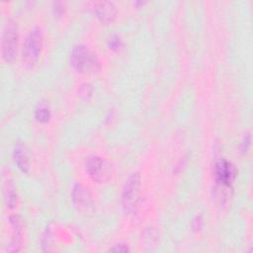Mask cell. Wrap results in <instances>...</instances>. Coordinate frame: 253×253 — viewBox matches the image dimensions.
<instances>
[{
  "label": "cell",
  "instance_id": "obj_3",
  "mask_svg": "<svg viewBox=\"0 0 253 253\" xmlns=\"http://www.w3.org/2000/svg\"><path fill=\"white\" fill-rule=\"evenodd\" d=\"M43 36L40 28H33L26 37L23 44L22 59L27 67H33L37 64L42 49Z\"/></svg>",
  "mask_w": 253,
  "mask_h": 253
},
{
  "label": "cell",
  "instance_id": "obj_18",
  "mask_svg": "<svg viewBox=\"0 0 253 253\" xmlns=\"http://www.w3.org/2000/svg\"><path fill=\"white\" fill-rule=\"evenodd\" d=\"M202 223H203V221H202V218H201V216H197L195 219H194V221H193V224H196L197 226H195V230H199L200 228H201V226H202Z\"/></svg>",
  "mask_w": 253,
  "mask_h": 253
},
{
  "label": "cell",
  "instance_id": "obj_5",
  "mask_svg": "<svg viewBox=\"0 0 253 253\" xmlns=\"http://www.w3.org/2000/svg\"><path fill=\"white\" fill-rule=\"evenodd\" d=\"M85 170L88 176L96 183H105L111 177L109 163L100 156H90L85 162Z\"/></svg>",
  "mask_w": 253,
  "mask_h": 253
},
{
  "label": "cell",
  "instance_id": "obj_15",
  "mask_svg": "<svg viewBox=\"0 0 253 253\" xmlns=\"http://www.w3.org/2000/svg\"><path fill=\"white\" fill-rule=\"evenodd\" d=\"M79 94L81 97H90L91 94H92V87L91 85L89 84H83L81 87H80V90H79Z\"/></svg>",
  "mask_w": 253,
  "mask_h": 253
},
{
  "label": "cell",
  "instance_id": "obj_2",
  "mask_svg": "<svg viewBox=\"0 0 253 253\" xmlns=\"http://www.w3.org/2000/svg\"><path fill=\"white\" fill-rule=\"evenodd\" d=\"M141 187V177L138 172H133L126 179L122 190V205L126 213L132 214L136 211Z\"/></svg>",
  "mask_w": 253,
  "mask_h": 253
},
{
  "label": "cell",
  "instance_id": "obj_1",
  "mask_svg": "<svg viewBox=\"0 0 253 253\" xmlns=\"http://www.w3.org/2000/svg\"><path fill=\"white\" fill-rule=\"evenodd\" d=\"M70 63L80 73H96L101 68L98 56L85 44H76L72 48Z\"/></svg>",
  "mask_w": 253,
  "mask_h": 253
},
{
  "label": "cell",
  "instance_id": "obj_13",
  "mask_svg": "<svg viewBox=\"0 0 253 253\" xmlns=\"http://www.w3.org/2000/svg\"><path fill=\"white\" fill-rule=\"evenodd\" d=\"M108 46L112 50H119L122 46V40L119 36L114 35L108 41Z\"/></svg>",
  "mask_w": 253,
  "mask_h": 253
},
{
  "label": "cell",
  "instance_id": "obj_11",
  "mask_svg": "<svg viewBox=\"0 0 253 253\" xmlns=\"http://www.w3.org/2000/svg\"><path fill=\"white\" fill-rule=\"evenodd\" d=\"M4 200L8 208L14 209L17 205V193L12 184L8 183L4 190Z\"/></svg>",
  "mask_w": 253,
  "mask_h": 253
},
{
  "label": "cell",
  "instance_id": "obj_4",
  "mask_svg": "<svg viewBox=\"0 0 253 253\" xmlns=\"http://www.w3.org/2000/svg\"><path fill=\"white\" fill-rule=\"evenodd\" d=\"M18 46V27L13 20L5 24L2 35V56L7 63L14 61Z\"/></svg>",
  "mask_w": 253,
  "mask_h": 253
},
{
  "label": "cell",
  "instance_id": "obj_17",
  "mask_svg": "<svg viewBox=\"0 0 253 253\" xmlns=\"http://www.w3.org/2000/svg\"><path fill=\"white\" fill-rule=\"evenodd\" d=\"M129 249L126 244H116L115 246L110 248V251H116V252H126Z\"/></svg>",
  "mask_w": 253,
  "mask_h": 253
},
{
  "label": "cell",
  "instance_id": "obj_6",
  "mask_svg": "<svg viewBox=\"0 0 253 253\" xmlns=\"http://www.w3.org/2000/svg\"><path fill=\"white\" fill-rule=\"evenodd\" d=\"M236 176V169L234 165L222 158L214 165V177L219 188L228 189Z\"/></svg>",
  "mask_w": 253,
  "mask_h": 253
},
{
  "label": "cell",
  "instance_id": "obj_9",
  "mask_svg": "<svg viewBox=\"0 0 253 253\" xmlns=\"http://www.w3.org/2000/svg\"><path fill=\"white\" fill-rule=\"evenodd\" d=\"M10 224L13 227V236L7 247V251L9 252H17L21 249L22 246V229L23 222L19 215H12L9 218Z\"/></svg>",
  "mask_w": 253,
  "mask_h": 253
},
{
  "label": "cell",
  "instance_id": "obj_14",
  "mask_svg": "<svg viewBox=\"0 0 253 253\" xmlns=\"http://www.w3.org/2000/svg\"><path fill=\"white\" fill-rule=\"evenodd\" d=\"M250 142H251V137H250V133H246V135L244 136L242 142H241V147H240V151L245 154L248 149H249V146H250Z\"/></svg>",
  "mask_w": 253,
  "mask_h": 253
},
{
  "label": "cell",
  "instance_id": "obj_12",
  "mask_svg": "<svg viewBox=\"0 0 253 253\" xmlns=\"http://www.w3.org/2000/svg\"><path fill=\"white\" fill-rule=\"evenodd\" d=\"M51 117L49 108L45 104H40L35 111V118L40 123H47Z\"/></svg>",
  "mask_w": 253,
  "mask_h": 253
},
{
  "label": "cell",
  "instance_id": "obj_8",
  "mask_svg": "<svg viewBox=\"0 0 253 253\" xmlns=\"http://www.w3.org/2000/svg\"><path fill=\"white\" fill-rule=\"evenodd\" d=\"M72 202L81 211H88L93 207V200L90 192L81 184H76L73 187Z\"/></svg>",
  "mask_w": 253,
  "mask_h": 253
},
{
  "label": "cell",
  "instance_id": "obj_7",
  "mask_svg": "<svg viewBox=\"0 0 253 253\" xmlns=\"http://www.w3.org/2000/svg\"><path fill=\"white\" fill-rule=\"evenodd\" d=\"M94 14L103 24H111L115 21L118 15L116 5L111 1H97L92 3Z\"/></svg>",
  "mask_w": 253,
  "mask_h": 253
},
{
  "label": "cell",
  "instance_id": "obj_16",
  "mask_svg": "<svg viewBox=\"0 0 253 253\" xmlns=\"http://www.w3.org/2000/svg\"><path fill=\"white\" fill-rule=\"evenodd\" d=\"M53 12H54V15L61 16L64 12V3L62 2L53 3Z\"/></svg>",
  "mask_w": 253,
  "mask_h": 253
},
{
  "label": "cell",
  "instance_id": "obj_10",
  "mask_svg": "<svg viewBox=\"0 0 253 253\" xmlns=\"http://www.w3.org/2000/svg\"><path fill=\"white\" fill-rule=\"evenodd\" d=\"M13 158L17 167L24 173L30 170V158L28 149L23 141H16L13 150Z\"/></svg>",
  "mask_w": 253,
  "mask_h": 253
}]
</instances>
